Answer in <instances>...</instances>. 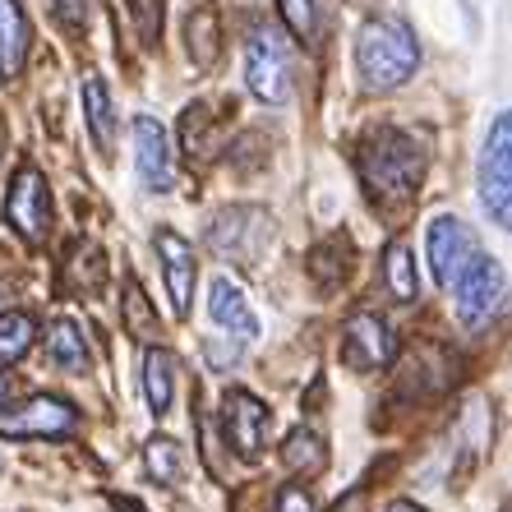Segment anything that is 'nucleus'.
<instances>
[{"instance_id":"1","label":"nucleus","mask_w":512,"mask_h":512,"mask_svg":"<svg viewBox=\"0 0 512 512\" xmlns=\"http://www.w3.org/2000/svg\"><path fill=\"white\" fill-rule=\"evenodd\" d=\"M420 65V42L402 19H365L356 33V74L365 93L406 84Z\"/></svg>"},{"instance_id":"2","label":"nucleus","mask_w":512,"mask_h":512,"mask_svg":"<svg viewBox=\"0 0 512 512\" xmlns=\"http://www.w3.org/2000/svg\"><path fill=\"white\" fill-rule=\"evenodd\" d=\"M420 167H425V153L416 143L397 130H383L365 143L360 153V171H365V185L379 199H406V194L420 185Z\"/></svg>"},{"instance_id":"3","label":"nucleus","mask_w":512,"mask_h":512,"mask_svg":"<svg viewBox=\"0 0 512 512\" xmlns=\"http://www.w3.org/2000/svg\"><path fill=\"white\" fill-rule=\"evenodd\" d=\"M245 84L259 97L263 107H282L291 102V88H296V65H291V47L273 24H259L250 33V47H245Z\"/></svg>"},{"instance_id":"4","label":"nucleus","mask_w":512,"mask_h":512,"mask_svg":"<svg viewBox=\"0 0 512 512\" xmlns=\"http://www.w3.org/2000/svg\"><path fill=\"white\" fill-rule=\"evenodd\" d=\"M480 203L503 227H512V111L489 125L485 153H480Z\"/></svg>"},{"instance_id":"5","label":"nucleus","mask_w":512,"mask_h":512,"mask_svg":"<svg viewBox=\"0 0 512 512\" xmlns=\"http://www.w3.org/2000/svg\"><path fill=\"white\" fill-rule=\"evenodd\" d=\"M448 291H457V314H462L466 328H485L494 314L508 305V277L489 254H476V259L462 268Z\"/></svg>"},{"instance_id":"6","label":"nucleus","mask_w":512,"mask_h":512,"mask_svg":"<svg viewBox=\"0 0 512 512\" xmlns=\"http://www.w3.org/2000/svg\"><path fill=\"white\" fill-rule=\"evenodd\" d=\"M74 425H79L74 402H65L56 393H33L28 402L0 411V434L5 439H65Z\"/></svg>"},{"instance_id":"7","label":"nucleus","mask_w":512,"mask_h":512,"mask_svg":"<svg viewBox=\"0 0 512 512\" xmlns=\"http://www.w3.org/2000/svg\"><path fill=\"white\" fill-rule=\"evenodd\" d=\"M273 240V217L263 208H222V213L208 222V245H213L222 259H254Z\"/></svg>"},{"instance_id":"8","label":"nucleus","mask_w":512,"mask_h":512,"mask_svg":"<svg viewBox=\"0 0 512 512\" xmlns=\"http://www.w3.org/2000/svg\"><path fill=\"white\" fill-rule=\"evenodd\" d=\"M5 222H10L28 245L47 236L51 227V190H47V176L37 167H19L10 180V194H5Z\"/></svg>"},{"instance_id":"9","label":"nucleus","mask_w":512,"mask_h":512,"mask_svg":"<svg viewBox=\"0 0 512 512\" xmlns=\"http://www.w3.org/2000/svg\"><path fill=\"white\" fill-rule=\"evenodd\" d=\"M425 245H429V268H434V282L439 286H453L457 277H462V268L471 259H476V231L466 227L462 217H434L429 222V236H425Z\"/></svg>"},{"instance_id":"10","label":"nucleus","mask_w":512,"mask_h":512,"mask_svg":"<svg viewBox=\"0 0 512 512\" xmlns=\"http://www.w3.org/2000/svg\"><path fill=\"white\" fill-rule=\"evenodd\" d=\"M222 429H227V443L236 448L245 462L263 453V443H268V406L259 402L254 393L245 388H231L222 397Z\"/></svg>"},{"instance_id":"11","label":"nucleus","mask_w":512,"mask_h":512,"mask_svg":"<svg viewBox=\"0 0 512 512\" xmlns=\"http://www.w3.org/2000/svg\"><path fill=\"white\" fill-rule=\"evenodd\" d=\"M342 351L356 370H379L393 356V328L379 314H351L342 328Z\"/></svg>"},{"instance_id":"12","label":"nucleus","mask_w":512,"mask_h":512,"mask_svg":"<svg viewBox=\"0 0 512 512\" xmlns=\"http://www.w3.org/2000/svg\"><path fill=\"white\" fill-rule=\"evenodd\" d=\"M134 167H139V180L148 190H171V143L167 130L157 125L153 116L134 120Z\"/></svg>"},{"instance_id":"13","label":"nucleus","mask_w":512,"mask_h":512,"mask_svg":"<svg viewBox=\"0 0 512 512\" xmlns=\"http://www.w3.org/2000/svg\"><path fill=\"white\" fill-rule=\"evenodd\" d=\"M157 259H162V277H167V291H171V310L185 319L190 314V300H194V250L176 231H157Z\"/></svg>"},{"instance_id":"14","label":"nucleus","mask_w":512,"mask_h":512,"mask_svg":"<svg viewBox=\"0 0 512 512\" xmlns=\"http://www.w3.org/2000/svg\"><path fill=\"white\" fill-rule=\"evenodd\" d=\"M208 314H213L217 328L227 337H236V342L259 337V319H254L250 300H245V291H240L231 277H213V286H208Z\"/></svg>"},{"instance_id":"15","label":"nucleus","mask_w":512,"mask_h":512,"mask_svg":"<svg viewBox=\"0 0 512 512\" xmlns=\"http://www.w3.org/2000/svg\"><path fill=\"white\" fill-rule=\"evenodd\" d=\"M28 42H33V28H28V14L19 0H0V79H14L28 60Z\"/></svg>"},{"instance_id":"16","label":"nucleus","mask_w":512,"mask_h":512,"mask_svg":"<svg viewBox=\"0 0 512 512\" xmlns=\"http://www.w3.org/2000/svg\"><path fill=\"white\" fill-rule=\"evenodd\" d=\"M143 393H148L153 416H167L171 411V397H176V360H171L167 346H148V356H143Z\"/></svg>"},{"instance_id":"17","label":"nucleus","mask_w":512,"mask_h":512,"mask_svg":"<svg viewBox=\"0 0 512 512\" xmlns=\"http://www.w3.org/2000/svg\"><path fill=\"white\" fill-rule=\"evenodd\" d=\"M47 351L65 374H84L88 370V342H84V328L74 319H56L47 333Z\"/></svg>"},{"instance_id":"18","label":"nucleus","mask_w":512,"mask_h":512,"mask_svg":"<svg viewBox=\"0 0 512 512\" xmlns=\"http://www.w3.org/2000/svg\"><path fill=\"white\" fill-rule=\"evenodd\" d=\"M282 462L291 466V471H323L328 466V443H323L319 429H291L282 443Z\"/></svg>"},{"instance_id":"19","label":"nucleus","mask_w":512,"mask_h":512,"mask_svg":"<svg viewBox=\"0 0 512 512\" xmlns=\"http://www.w3.org/2000/svg\"><path fill=\"white\" fill-rule=\"evenodd\" d=\"M84 111H88V130H93L97 148H111V134H116V111H111V93L107 84L88 74L84 79Z\"/></svg>"},{"instance_id":"20","label":"nucleus","mask_w":512,"mask_h":512,"mask_svg":"<svg viewBox=\"0 0 512 512\" xmlns=\"http://www.w3.org/2000/svg\"><path fill=\"white\" fill-rule=\"evenodd\" d=\"M65 282H70V291H97L107 282V254L88 245V240L74 245V254L65 259Z\"/></svg>"},{"instance_id":"21","label":"nucleus","mask_w":512,"mask_h":512,"mask_svg":"<svg viewBox=\"0 0 512 512\" xmlns=\"http://www.w3.org/2000/svg\"><path fill=\"white\" fill-rule=\"evenodd\" d=\"M37 342V323L33 314L24 310H10L0 314V365H14V360H24Z\"/></svg>"},{"instance_id":"22","label":"nucleus","mask_w":512,"mask_h":512,"mask_svg":"<svg viewBox=\"0 0 512 512\" xmlns=\"http://www.w3.org/2000/svg\"><path fill=\"white\" fill-rule=\"evenodd\" d=\"M383 277H388V291H393V300H416V259H411V250H406L402 240H393L388 245V254H383Z\"/></svg>"},{"instance_id":"23","label":"nucleus","mask_w":512,"mask_h":512,"mask_svg":"<svg viewBox=\"0 0 512 512\" xmlns=\"http://www.w3.org/2000/svg\"><path fill=\"white\" fill-rule=\"evenodd\" d=\"M143 466H148V476L157 485H176L180 471H185V453H180L176 439H153L143 448Z\"/></svg>"},{"instance_id":"24","label":"nucleus","mask_w":512,"mask_h":512,"mask_svg":"<svg viewBox=\"0 0 512 512\" xmlns=\"http://www.w3.org/2000/svg\"><path fill=\"white\" fill-rule=\"evenodd\" d=\"M190 51L199 65H213L217 60V24L208 19V10L190 14Z\"/></svg>"},{"instance_id":"25","label":"nucleus","mask_w":512,"mask_h":512,"mask_svg":"<svg viewBox=\"0 0 512 512\" xmlns=\"http://www.w3.org/2000/svg\"><path fill=\"white\" fill-rule=\"evenodd\" d=\"M277 10H282L286 28L296 37H314V28H319V0H277Z\"/></svg>"},{"instance_id":"26","label":"nucleus","mask_w":512,"mask_h":512,"mask_svg":"<svg viewBox=\"0 0 512 512\" xmlns=\"http://www.w3.org/2000/svg\"><path fill=\"white\" fill-rule=\"evenodd\" d=\"M125 314H130L134 333H148V328H153V310H148V300H143L139 286H130V291H125Z\"/></svg>"},{"instance_id":"27","label":"nucleus","mask_w":512,"mask_h":512,"mask_svg":"<svg viewBox=\"0 0 512 512\" xmlns=\"http://www.w3.org/2000/svg\"><path fill=\"white\" fill-rule=\"evenodd\" d=\"M134 5V19H139L143 37H157V28H162V0H130Z\"/></svg>"},{"instance_id":"28","label":"nucleus","mask_w":512,"mask_h":512,"mask_svg":"<svg viewBox=\"0 0 512 512\" xmlns=\"http://www.w3.org/2000/svg\"><path fill=\"white\" fill-rule=\"evenodd\" d=\"M277 512H314L310 489H300V485H286L282 494H277Z\"/></svg>"},{"instance_id":"29","label":"nucleus","mask_w":512,"mask_h":512,"mask_svg":"<svg viewBox=\"0 0 512 512\" xmlns=\"http://www.w3.org/2000/svg\"><path fill=\"white\" fill-rule=\"evenodd\" d=\"M56 10L65 24H84V10H88V0H56Z\"/></svg>"},{"instance_id":"30","label":"nucleus","mask_w":512,"mask_h":512,"mask_svg":"<svg viewBox=\"0 0 512 512\" xmlns=\"http://www.w3.org/2000/svg\"><path fill=\"white\" fill-rule=\"evenodd\" d=\"M333 512H365V489H351V494H346Z\"/></svg>"},{"instance_id":"31","label":"nucleus","mask_w":512,"mask_h":512,"mask_svg":"<svg viewBox=\"0 0 512 512\" xmlns=\"http://www.w3.org/2000/svg\"><path fill=\"white\" fill-rule=\"evenodd\" d=\"M388 512H425V508H420V503H411V499H397Z\"/></svg>"},{"instance_id":"32","label":"nucleus","mask_w":512,"mask_h":512,"mask_svg":"<svg viewBox=\"0 0 512 512\" xmlns=\"http://www.w3.org/2000/svg\"><path fill=\"white\" fill-rule=\"evenodd\" d=\"M116 512H143V508H139L134 499H120V503H116Z\"/></svg>"},{"instance_id":"33","label":"nucleus","mask_w":512,"mask_h":512,"mask_svg":"<svg viewBox=\"0 0 512 512\" xmlns=\"http://www.w3.org/2000/svg\"><path fill=\"white\" fill-rule=\"evenodd\" d=\"M5 397H10V379H5V374H0V402H5Z\"/></svg>"},{"instance_id":"34","label":"nucleus","mask_w":512,"mask_h":512,"mask_svg":"<svg viewBox=\"0 0 512 512\" xmlns=\"http://www.w3.org/2000/svg\"><path fill=\"white\" fill-rule=\"evenodd\" d=\"M508 512H512V508H508Z\"/></svg>"}]
</instances>
